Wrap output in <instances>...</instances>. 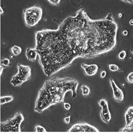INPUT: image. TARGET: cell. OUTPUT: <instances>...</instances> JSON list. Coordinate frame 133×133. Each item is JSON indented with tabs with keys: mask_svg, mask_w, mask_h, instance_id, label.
Segmentation results:
<instances>
[{
	"mask_svg": "<svg viewBox=\"0 0 133 133\" xmlns=\"http://www.w3.org/2000/svg\"><path fill=\"white\" fill-rule=\"evenodd\" d=\"M64 122H65L66 124H69L70 123V120H71V117H70L69 116L66 117V118H64Z\"/></svg>",
	"mask_w": 133,
	"mask_h": 133,
	"instance_id": "d4e9b609",
	"label": "cell"
},
{
	"mask_svg": "<svg viewBox=\"0 0 133 133\" xmlns=\"http://www.w3.org/2000/svg\"><path fill=\"white\" fill-rule=\"evenodd\" d=\"M118 24L105 19L92 20L84 9L69 16L59 25L58 31L73 56L92 59L108 53L117 43Z\"/></svg>",
	"mask_w": 133,
	"mask_h": 133,
	"instance_id": "6da1fadb",
	"label": "cell"
},
{
	"mask_svg": "<svg viewBox=\"0 0 133 133\" xmlns=\"http://www.w3.org/2000/svg\"><path fill=\"white\" fill-rule=\"evenodd\" d=\"M24 120L23 115L20 112H18L12 118L1 122L0 131L1 133H20L21 132L20 125Z\"/></svg>",
	"mask_w": 133,
	"mask_h": 133,
	"instance_id": "5b68a950",
	"label": "cell"
},
{
	"mask_svg": "<svg viewBox=\"0 0 133 133\" xmlns=\"http://www.w3.org/2000/svg\"><path fill=\"white\" fill-rule=\"evenodd\" d=\"M11 65L10 60L8 58H4L2 59L1 61V66H9Z\"/></svg>",
	"mask_w": 133,
	"mask_h": 133,
	"instance_id": "e0dca14e",
	"label": "cell"
},
{
	"mask_svg": "<svg viewBox=\"0 0 133 133\" xmlns=\"http://www.w3.org/2000/svg\"><path fill=\"white\" fill-rule=\"evenodd\" d=\"M13 99L14 98L12 96H2V97H1V99H0V101H0V103H1V105L7 104V103H9L13 101Z\"/></svg>",
	"mask_w": 133,
	"mask_h": 133,
	"instance_id": "4fadbf2b",
	"label": "cell"
},
{
	"mask_svg": "<svg viewBox=\"0 0 133 133\" xmlns=\"http://www.w3.org/2000/svg\"><path fill=\"white\" fill-rule=\"evenodd\" d=\"M109 69H110V71H112V72H115V71H118L119 69V67L116 65V64H111L109 65Z\"/></svg>",
	"mask_w": 133,
	"mask_h": 133,
	"instance_id": "d6986e66",
	"label": "cell"
},
{
	"mask_svg": "<svg viewBox=\"0 0 133 133\" xmlns=\"http://www.w3.org/2000/svg\"><path fill=\"white\" fill-rule=\"evenodd\" d=\"M81 67L85 71V74L89 76H92L95 75L99 69V66L96 64L88 65L85 63H82L81 64Z\"/></svg>",
	"mask_w": 133,
	"mask_h": 133,
	"instance_id": "30bf717a",
	"label": "cell"
},
{
	"mask_svg": "<svg viewBox=\"0 0 133 133\" xmlns=\"http://www.w3.org/2000/svg\"><path fill=\"white\" fill-rule=\"evenodd\" d=\"M123 34L125 35H127V34H128V32H127V31L125 30L123 31Z\"/></svg>",
	"mask_w": 133,
	"mask_h": 133,
	"instance_id": "f1b7e54d",
	"label": "cell"
},
{
	"mask_svg": "<svg viewBox=\"0 0 133 133\" xmlns=\"http://www.w3.org/2000/svg\"><path fill=\"white\" fill-rule=\"evenodd\" d=\"M127 81L129 83L132 84L133 83V72H132L129 73L128 76L127 77Z\"/></svg>",
	"mask_w": 133,
	"mask_h": 133,
	"instance_id": "44dd1931",
	"label": "cell"
},
{
	"mask_svg": "<svg viewBox=\"0 0 133 133\" xmlns=\"http://www.w3.org/2000/svg\"><path fill=\"white\" fill-rule=\"evenodd\" d=\"M109 82L113 90V99L117 102H122L124 100V94L123 91L118 86V85H116L113 79H110Z\"/></svg>",
	"mask_w": 133,
	"mask_h": 133,
	"instance_id": "9c48e42d",
	"label": "cell"
},
{
	"mask_svg": "<svg viewBox=\"0 0 133 133\" xmlns=\"http://www.w3.org/2000/svg\"><path fill=\"white\" fill-rule=\"evenodd\" d=\"M0 10H1V15H2V14H3V13H4V12H3L2 8V7H0Z\"/></svg>",
	"mask_w": 133,
	"mask_h": 133,
	"instance_id": "f546056e",
	"label": "cell"
},
{
	"mask_svg": "<svg viewBox=\"0 0 133 133\" xmlns=\"http://www.w3.org/2000/svg\"><path fill=\"white\" fill-rule=\"evenodd\" d=\"M126 57V52L125 50H122L118 55V59L119 60H124Z\"/></svg>",
	"mask_w": 133,
	"mask_h": 133,
	"instance_id": "ffe728a7",
	"label": "cell"
},
{
	"mask_svg": "<svg viewBox=\"0 0 133 133\" xmlns=\"http://www.w3.org/2000/svg\"><path fill=\"white\" fill-rule=\"evenodd\" d=\"M64 108H65V109L66 110H69L71 108V105L69 103H64Z\"/></svg>",
	"mask_w": 133,
	"mask_h": 133,
	"instance_id": "cb8c5ba5",
	"label": "cell"
},
{
	"mask_svg": "<svg viewBox=\"0 0 133 133\" xmlns=\"http://www.w3.org/2000/svg\"><path fill=\"white\" fill-rule=\"evenodd\" d=\"M79 82L69 77H53L46 80L38 91L34 111L42 113L53 105L63 103L66 93L72 91V98L77 95Z\"/></svg>",
	"mask_w": 133,
	"mask_h": 133,
	"instance_id": "3957f363",
	"label": "cell"
},
{
	"mask_svg": "<svg viewBox=\"0 0 133 133\" xmlns=\"http://www.w3.org/2000/svg\"><path fill=\"white\" fill-rule=\"evenodd\" d=\"M105 19L107 20H109V21H114V19H113V15L112 13H109L108 15H107V16H106Z\"/></svg>",
	"mask_w": 133,
	"mask_h": 133,
	"instance_id": "603a6c76",
	"label": "cell"
},
{
	"mask_svg": "<svg viewBox=\"0 0 133 133\" xmlns=\"http://www.w3.org/2000/svg\"><path fill=\"white\" fill-rule=\"evenodd\" d=\"M106 71H102L101 72V74H100V76L101 77V78H104L106 76Z\"/></svg>",
	"mask_w": 133,
	"mask_h": 133,
	"instance_id": "484cf974",
	"label": "cell"
},
{
	"mask_svg": "<svg viewBox=\"0 0 133 133\" xmlns=\"http://www.w3.org/2000/svg\"><path fill=\"white\" fill-rule=\"evenodd\" d=\"M35 131L37 133H46V130L42 126L36 125L35 126Z\"/></svg>",
	"mask_w": 133,
	"mask_h": 133,
	"instance_id": "ac0fdd59",
	"label": "cell"
},
{
	"mask_svg": "<svg viewBox=\"0 0 133 133\" xmlns=\"http://www.w3.org/2000/svg\"><path fill=\"white\" fill-rule=\"evenodd\" d=\"M26 55L27 59L31 62L36 61L38 57V52L35 49V48H28L26 49Z\"/></svg>",
	"mask_w": 133,
	"mask_h": 133,
	"instance_id": "8fae6325",
	"label": "cell"
},
{
	"mask_svg": "<svg viewBox=\"0 0 133 133\" xmlns=\"http://www.w3.org/2000/svg\"><path fill=\"white\" fill-rule=\"evenodd\" d=\"M69 133H99L97 128L86 123H79L73 125L68 131Z\"/></svg>",
	"mask_w": 133,
	"mask_h": 133,
	"instance_id": "52a82bcc",
	"label": "cell"
},
{
	"mask_svg": "<svg viewBox=\"0 0 133 133\" xmlns=\"http://www.w3.org/2000/svg\"><path fill=\"white\" fill-rule=\"evenodd\" d=\"M3 68H4V66H1V73H0V75H1V76H2V71Z\"/></svg>",
	"mask_w": 133,
	"mask_h": 133,
	"instance_id": "83f0119b",
	"label": "cell"
},
{
	"mask_svg": "<svg viewBox=\"0 0 133 133\" xmlns=\"http://www.w3.org/2000/svg\"><path fill=\"white\" fill-rule=\"evenodd\" d=\"M48 1L53 5H58L60 2V0H49Z\"/></svg>",
	"mask_w": 133,
	"mask_h": 133,
	"instance_id": "7402d4cb",
	"label": "cell"
},
{
	"mask_svg": "<svg viewBox=\"0 0 133 133\" xmlns=\"http://www.w3.org/2000/svg\"><path fill=\"white\" fill-rule=\"evenodd\" d=\"M130 24L131 26L133 25V19H132V20H130Z\"/></svg>",
	"mask_w": 133,
	"mask_h": 133,
	"instance_id": "4dcf8cb0",
	"label": "cell"
},
{
	"mask_svg": "<svg viewBox=\"0 0 133 133\" xmlns=\"http://www.w3.org/2000/svg\"><path fill=\"white\" fill-rule=\"evenodd\" d=\"M17 69L18 72L12 77L10 82L13 86H20L31 78V69L30 66L18 64Z\"/></svg>",
	"mask_w": 133,
	"mask_h": 133,
	"instance_id": "8992f818",
	"label": "cell"
},
{
	"mask_svg": "<svg viewBox=\"0 0 133 133\" xmlns=\"http://www.w3.org/2000/svg\"><path fill=\"white\" fill-rule=\"evenodd\" d=\"M126 126L132 125L133 123V106H130L126 112L125 115Z\"/></svg>",
	"mask_w": 133,
	"mask_h": 133,
	"instance_id": "7c38bea8",
	"label": "cell"
},
{
	"mask_svg": "<svg viewBox=\"0 0 133 133\" xmlns=\"http://www.w3.org/2000/svg\"><path fill=\"white\" fill-rule=\"evenodd\" d=\"M119 15H120V16H119V17L120 18V17H121V16H122V14H121V13H120V14H119Z\"/></svg>",
	"mask_w": 133,
	"mask_h": 133,
	"instance_id": "1f68e13d",
	"label": "cell"
},
{
	"mask_svg": "<svg viewBox=\"0 0 133 133\" xmlns=\"http://www.w3.org/2000/svg\"><path fill=\"white\" fill-rule=\"evenodd\" d=\"M22 48L20 46L15 45L10 48V52L14 56H18L22 53Z\"/></svg>",
	"mask_w": 133,
	"mask_h": 133,
	"instance_id": "5bb4252c",
	"label": "cell"
},
{
	"mask_svg": "<svg viewBox=\"0 0 133 133\" xmlns=\"http://www.w3.org/2000/svg\"><path fill=\"white\" fill-rule=\"evenodd\" d=\"M35 49L45 74L50 76L68 67L75 60L58 30L45 29L35 33Z\"/></svg>",
	"mask_w": 133,
	"mask_h": 133,
	"instance_id": "7a4b0ae2",
	"label": "cell"
},
{
	"mask_svg": "<svg viewBox=\"0 0 133 133\" xmlns=\"http://www.w3.org/2000/svg\"><path fill=\"white\" fill-rule=\"evenodd\" d=\"M133 124L129 126H126L124 128L120 130V133H133Z\"/></svg>",
	"mask_w": 133,
	"mask_h": 133,
	"instance_id": "2e32d148",
	"label": "cell"
},
{
	"mask_svg": "<svg viewBox=\"0 0 133 133\" xmlns=\"http://www.w3.org/2000/svg\"><path fill=\"white\" fill-rule=\"evenodd\" d=\"M99 105L102 108L100 112L101 119L104 123H109L111 120V115L109 110V106L107 101L105 99H101L99 102Z\"/></svg>",
	"mask_w": 133,
	"mask_h": 133,
	"instance_id": "ba28073f",
	"label": "cell"
},
{
	"mask_svg": "<svg viewBox=\"0 0 133 133\" xmlns=\"http://www.w3.org/2000/svg\"><path fill=\"white\" fill-rule=\"evenodd\" d=\"M81 90L82 91V94L84 97H87L89 96L91 93V90L90 87L87 85H83L81 86Z\"/></svg>",
	"mask_w": 133,
	"mask_h": 133,
	"instance_id": "9a60e30c",
	"label": "cell"
},
{
	"mask_svg": "<svg viewBox=\"0 0 133 133\" xmlns=\"http://www.w3.org/2000/svg\"><path fill=\"white\" fill-rule=\"evenodd\" d=\"M123 1L126 2L130 3H131V4H133V0H130V1H128V0H123Z\"/></svg>",
	"mask_w": 133,
	"mask_h": 133,
	"instance_id": "4316f807",
	"label": "cell"
},
{
	"mask_svg": "<svg viewBox=\"0 0 133 133\" xmlns=\"http://www.w3.org/2000/svg\"><path fill=\"white\" fill-rule=\"evenodd\" d=\"M43 10L39 5H34L24 10V20L28 27L35 26L42 17Z\"/></svg>",
	"mask_w": 133,
	"mask_h": 133,
	"instance_id": "277c9868",
	"label": "cell"
}]
</instances>
